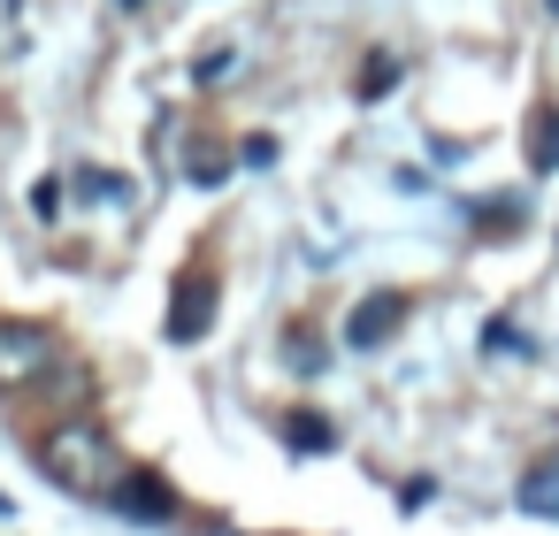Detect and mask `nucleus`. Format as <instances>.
I'll use <instances>...</instances> for the list:
<instances>
[{"label": "nucleus", "mask_w": 559, "mask_h": 536, "mask_svg": "<svg viewBox=\"0 0 559 536\" xmlns=\"http://www.w3.org/2000/svg\"><path fill=\"white\" fill-rule=\"evenodd\" d=\"M528 162H536V169H559V108H544V116L528 123Z\"/></svg>", "instance_id": "obj_8"}, {"label": "nucleus", "mask_w": 559, "mask_h": 536, "mask_svg": "<svg viewBox=\"0 0 559 536\" xmlns=\"http://www.w3.org/2000/svg\"><path fill=\"white\" fill-rule=\"evenodd\" d=\"M55 360H62V345L47 322H0V391H32Z\"/></svg>", "instance_id": "obj_2"}, {"label": "nucleus", "mask_w": 559, "mask_h": 536, "mask_svg": "<svg viewBox=\"0 0 559 536\" xmlns=\"http://www.w3.org/2000/svg\"><path fill=\"white\" fill-rule=\"evenodd\" d=\"M544 9H551V16H559V0H544Z\"/></svg>", "instance_id": "obj_15"}, {"label": "nucleus", "mask_w": 559, "mask_h": 536, "mask_svg": "<svg viewBox=\"0 0 559 536\" xmlns=\"http://www.w3.org/2000/svg\"><path fill=\"white\" fill-rule=\"evenodd\" d=\"M32 215H39V223H55V215H62V184H55V177H47V184H32Z\"/></svg>", "instance_id": "obj_11"}, {"label": "nucleus", "mask_w": 559, "mask_h": 536, "mask_svg": "<svg viewBox=\"0 0 559 536\" xmlns=\"http://www.w3.org/2000/svg\"><path fill=\"white\" fill-rule=\"evenodd\" d=\"M513 505H521L528 521H559V452H551V460H536V467L513 483Z\"/></svg>", "instance_id": "obj_6"}, {"label": "nucleus", "mask_w": 559, "mask_h": 536, "mask_svg": "<svg viewBox=\"0 0 559 536\" xmlns=\"http://www.w3.org/2000/svg\"><path fill=\"white\" fill-rule=\"evenodd\" d=\"M399 322H406V299H399V291H368V299L345 314V345H353V353H376V345H391Z\"/></svg>", "instance_id": "obj_4"}, {"label": "nucleus", "mask_w": 559, "mask_h": 536, "mask_svg": "<svg viewBox=\"0 0 559 536\" xmlns=\"http://www.w3.org/2000/svg\"><path fill=\"white\" fill-rule=\"evenodd\" d=\"M39 475L62 483V490H78V498H108L116 475H123V460H116V444H108V429L93 414H62L39 437Z\"/></svg>", "instance_id": "obj_1"}, {"label": "nucleus", "mask_w": 559, "mask_h": 536, "mask_svg": "<svg viewBox=\"0 0 559 536\" xmlns=\"http://www.w3.org/2000/svg\"><path fill=\"white\" fill-rule=\"evenodd\" d=\"M391 85H399V62H391V55H368V70H360V100H383Z\"/></svg>", "instance_id": "obj_9"}, {"label": "nucleus", "mask_w": 559, "mask_h": 536, "mask_svg": "<svg viewBox=\"0 0 559 536\" xmlns=\"http://www.w3.org/2000/svg\"><path fill=\"white\" fill-rule=\"evenodd\" d=\"M284 444H292V452H330L337 429H330L322 414H292V421H284Z\"/></svg>", "instance_id": "obj_7"}, {"label": "nucleus", "mask_w": 559, "mask_h": 536, "mask_svg": "<svg viewBox=\"0 0 559 536\" xmlns=\"http://www.w3.org/2000/svg\"><path fill=\"white\" fill-rule=\"evenodd\" d=\"M9 513H16V505H9V490H0V521H9Z\"/></svg>", "instance_id": "obj_14"}, {"label": "nucleus", "mask_w": 559, "mask_h": 536, "mask_svg": "<svg viewBox=\"0 0 559 536\" xmlns=\"http://www.w3.org/2000/svg\"><path fill=\"white\" fill-rule=\"evenodd\" d=\"M483 345H490V353H521V330H513V322H490Z\"/></svg>", "instance_id": "obj_13"}, {"label": "nucleus", "mask_w": 559, "mask_h": 536, "mask_svg": "<svg viewBox=\"0 0 559 536\" xmlns=\"http://www.w3.org/2000/svg\"><path fill=\"white\" fill-rule=\"evenodd\" d=\"M215 330V276H177V299H169V337L177 345H200Z\"/></svg>", "instance_id": "obj_3"}, {"label": "nucleus", "mask_w": 559, "mask_h": 536, "mask_svg": "<svg viewBox=\"0 0 559 536\" xmlns=\"http://www.w3.org/2000/svg\"><path fill=\"white\" fill-rule=\"evenodd\" d=\"M108 505H116V513H131V521H177V490H169L162 475H139V467H123V475H116Z\"/></svg>", "instance_id": "obj_5"}, {"label": "nucleus", "mask_w": 559, "mask_h": 536, "mask_svg": "<svg viewBox=\"0 0 559 536\" xmlns=\"http://www.w3.org/2000/svg\"><path fill=\"white\" fill-rule=\"evenodd\" d=\"M78 192H85V200H116V207L131 200V184H123V177H108V169H85V177H78Z\"/></svg>", "instance_id": "obj_10"}, {"label": "nucleus", "mask_w": 559, "mask_h": 536, "mask_svg": "<svg viewBox=\"0 0 559 536\" xmlns=\"http://www.w3.org/2000/svg\"><path fill=\"white\" fill-rule=\"evenodd\" d=\"M230 62H238L230 47H215V55H200V85H223V78H230Z\"/></svg>", "instance_id": "obj_12"}, {"label": "nucleus", "mask_w": 559, "mask_h": 536, "mask_svg": "<svg viewBox=\"0 0 559 536\" xmlns=\"http://www.w3.org/2000/svg\"><path fill=\"white\" fill-rule=\"evenodd\" d=\"M123 9H139V0H123Z\"/></svg>", "instance_id": "obj_16"}]
</instances>
